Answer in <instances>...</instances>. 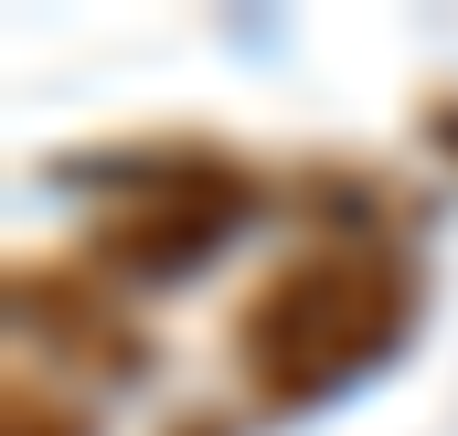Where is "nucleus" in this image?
I'll return each instance as SVG.
<instances>
[{"mask_svg": "<svg viewBox=\"0 0 458 436\" xmlns=\"http://www.w3.org/2000/svg\"><path fill=\"white\" fill-rule=\"evenodd\" d=\"M416 298H427V277L394 234H320L234 298V330H225L234 373L267 415L331 405L352 373H373L416 330Z\"/></svg>", "mask_w": 458, "mask_h": 436, "instance_id": "nucleus-1", "label": "nucleus"}, {"mask_svg": "<svg viewBox=\"0 0 458 436\" xmlns=\"http://www.w3.org/2000/svg\"><path fill=\"white\" fill-rule=\"evenodd\" d=\"M245 214H256V171H245V160H225V149H171V171H139L107 214H97L86 266H107L117 288H128V277H182V266H203Z\"/></svg>", "mask_w": 458, "mask_h": 436, "instance_id": "nucleus-2", "label": "nucleus"}, {"mask_svg": "<svg viewBox=\"0 0 458 436\" xmlns=\"http://www.w3.org/2000/svg\"><path fill=\"white\" fill-rule=\"evenodd\" d=\"M11 330L43 340L54 362L97 373V383H128L149 362V330L128 320L117 277L86 266V256H11Z\"/></svg>", "mask_w": 458, "mask_h": 436, "instance_id": "nucleus-3", "label": "nucleus"}, {"mask_svg": "<svg viewBox=\"0 0 458 436\" xmlns=\"http://www.w3.org/2000/svg\"><path fill=\"white\" fill-rule=\"evenodd\" d=\"M0 436H86V405L54 394V383H32V373H11V394H0Z\"/></svg>", "mask_w": 458, "mask_h": 436, "instance_id": "nucleus-4", "label": "nucleus"}, {"mask_svg": "<svg viewBox=\"0 0 458 436\" xmlns=\"http://www.w3.org/2000/svg\"><path fill=\"white\" fill-rule=\"evenodd\" d=\"M160 436H225V415H203V405H192V415H171Z\"/></svg>", "mask_w": 458, "mask_h": 436, "instance_id": "nucleus-5", "label": "nucleus"}]
</instances>
